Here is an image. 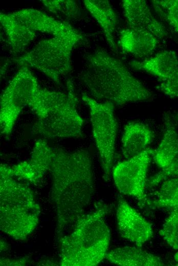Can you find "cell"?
Masks as SVG:
<instances>
[{
    "mask_svg": "<svg viewBox=\"0 0 178 266\" xmlns=\"http://www.w3.org/2000/svg\"><path fill=\"white\" fill-rule=\"evenodd\" d=\"M41 2L51 12L59 16L71 18L75 17L78 14V5L74 1L43 0L41 1Z\"/></svg>",
    "mask_w": 178,
    "mask_h": 266,
    "instance_id": "cell-24",
    "label": "cell"
},
{
    "mask_svg": "<svg viewBox=\"0 0 178 266\" xmlns=\"http://www.w3.org/2000/svg\"><path fill=\"white\" fill-rule=\"evenodd\" d=\"M153 154V150L147 148L139 154L119 163L113 170V179L118 190L135 197L142 206L146 203V178Z\"/></svg>",
    "mask_w": 178,
    "mask_h": 266,
    "instance_id": "cell-9",
    "label": "cell"
},
{
    "mask_svg": "<svg viewBox=\"0 0 178 266\" xmlns=\"http://www.w3.org/2000/svg\"><path fill=\"white\" fill-rule=\"evenodd\" d=\"M0 173L1 230L24 240L38 224L40 207L32 190L14 179L10 166L1 164Z\"/></svg>",
    "mask_w": 178,
    "mask_h": 266,
    "instance_id": "cell-4",
    "label": "cell"
},
{
    "mask_svg": "<svg viewBox=\"0 0 178 266\" xmlns=\"http://www.w3.org/2000/svg\"><path fill=\"white\" fill-rule=\"evenodd\" d=\"M156 12L178 33V0L152 1Z\"/></svg>",
    "mask_w": 178,
    "mask_h": 266,
    "instance_id": "cell-22",
    "label": "cell"
},
{
    "mask_svg": "<svg viewBox=\"0 0 178 266\" xmlns=\"http://www.w3.org/2000/svg\"><path fill=\"white\" fill-rule=\"evenodd\" d=\"M164 129L162 140L153 158L157 165L164 169L168 167L178 150V132L174 120L169 115L164 118Z\"/></svg>",
    "mask_w": 178,
    "mask_h": 266,
    "instance_id": "cell-20",
    "label": "cell"
},
{
    "mask_svg": "<svg viewBox=\"0 0 178 266\" xmlns=\"http://www.w3.org/2000/svg\"><path fill=\"white\" fill-rule=\"evenodd\" d=\"M122 4L129 28L147 31L158 39L167 35L164 26L154 17L145 1L123 0Z\"/></svg>",
    "mask_w": 178,
    "mask_h": 266,
    "instance_id": "cell-12",
    "label": "cell"
},
{
    "mask_svg": "<svg viewBox=\"0 0 178 266\" xmlns=\"http://www.w3.org/2000/svg\"><path fill=\"white\" fill-rule=\"evenodd\" d=\"M129 64L135 70L145 71L164 81L177 71L178 56L173 51L165 50L142 61H131Z\"/></svg>",
    "mask_w": 178,
    "mask_h": 266,
    "instance_id": "cell-14",
    "label": "cell"
},
{
    "mask_svg": "<svg viewBox=\"0 0 178 266\" xmlns=\"http://www.w3.org/2000/svg\"><path fill=\"white\" fill-rule=\"evenodd\" d=\"M0 20L14 54L22 52L36 37L35 32L18 21L12 13L1 12Z\"/></svg>",
    "mask_w": 178,
    "mask_h": 266,
    "instance_id": "cell-19",
    "label": "cell"
},
{
    "mask_svg": "<svg viewBox=\"0 0 178 266\" xmlns=\"http://www.w3.org/2000/svg\"><path fill=\"white\" fill-rule=\"evenodd\" d=\"M81 80L96 100L123 105L152 97V92L119 59L102 49L87 55Z\"/></svg>",
    "mask_w": 178,
    "mask_h": 266,
    "instance_id": "cell-2",
    "label": "cell"
},
{
    "mask_svg": "<svg viewBox=\"0 0 178 266\" xmlns=\"http://www.w3.org/2000/svg\"><path fill=\"white\" fill-rule=\"evenodd\" d=\"M159 88L168 97H178V70L170 78L163 81Z\"/></svg>",
    "mask_w": 178,
    "mask_h": 266,
    "instance_id": "cell-26",
    "label": "cell"
},
{
    "mask_svg": "<svg viewBox=\"0 0 178 266\" xmlns=\"http://www.w3.org/2000/svg\"><path fill=\"white\" fill-rule=\"evenodd\" d=\"M174 258L176 262V265H178V252L175 254Z\"/></svg>",
    "mask_w": 178,
    "mask_h": 266,
    "instance_id": "cell-29",
    "label": "cell"
},
{
    "mask_svg": "<svg viewBox=\"0 0 178 266\" xmlns=\"http://www.w3.org/2000/svg\"><path fill=\"white\" fill-rule=\"evenodd\" d=\"M160 234L172 249H178V209L171 210Z\"/></svg>",
    "mask_w": 178,
    "mask_h": 266,
    "instance_id": "cell-23",
    "label": "cell"
},
{
    "mask_svg": "<svg viewBox=\"0 0 178 266\" xmlns=\"http://www.w3.org/2000/svg\"><path fill=\"white\" fill-rule=\"evenodd\" d=\"M83 39V36L74 29L65 34L41 40L14 61L21 66L36 69L58 84L60 78L72 69L73 49Z\"/></svg>",
    "mask_w": 178,
    "mask_h": 266,
    "instance_id": "cell-5",
    "label": "cell"
},
{
    "mask_svg": "<svg viewBox=\"0 0 178 266\" xmlns=\"http://www.w3.org/2000/svg\"><path fill=\"white\" fill-rule=\"evenodd\" d=\"M151 205L154 208L159 209L170 210L178 209V178L165 180Z\"/></svg>",
    "mask_w": 178,
    "mask_h": 266,
    "instance_id": "cell-21",
    "label": "cell"
},
{
    "mask_svg": "<svg viewBox=\"0 0 178 266\" xmlns=\"http://www.w3.org/2000/svg\"><path fill=\"white\" fill-rule=\"evenodd\" d=\"M39 86L28 68L21 66L1 97L0 128L3 136L9 137L20 112L29 106Z\"/></svg>",
    "mask_w": 178,
    "mask_h": 266,
    "instance_id": "cell-8",
    "label": "cell"
},
{
    "mask_svg": "<svg viewBox=\"0 0 178 266\" xmlns=\"http://www.w3.org/2000/svg\"><path fill=\"white\" fill-rule=\"evenodd\" d=\"M8 248L7 243L6 241L3 240V239L1 240V251L3 252L6 251Z\"/></svg>",
    "mask_w": 178,
    "mask_h": 266,
    "instance_id": "cell-28",
    "label": "cell"
},
{
    "mask_svg": "<svg viewBox=\"0 0 178 266\" xmlns=\"http://www.w3.org/2000/svg\"><path fill=\"white\" fill-rule=\"evenodd\" d=\"M28 257H24L17 259L1 258V265H26L30 262Z\"/></svg>",
    "mask_w": 178,
    "mask_h": 266,
    "instance_id": "cell-27",
    "label": "cell"
},
{
    "mask_svg": "<svg viewBox=\"0 0 178 266\" xmlns=\"http://www.w3.org/2000/svg\"><path fill=\"white\" fill-rule=\"evenodd\" d=\"M53 149L44 140H37L34 146L30 160L11 166L14 177L36 185L49 171Z\"/></svg>",
    "mask_w": 178,
    "mask_h": 266,
    "instance_id": "cell-11",
    "label": "cell"
},
{
    "mask_svg": "<svg viewBox=\"0 0 178 266\" xmlns=\"http://www.w3.org/2000/svg\"><path fill=\"white\" fill-rule=\"evenodd\" d=\"M158 42V38L147 31L129 28L120 33L119 44L122 49L138 57L152 54Z\"/></svg>",
    "mask_w": 178,
    "mask_h": 266,
    "instance_id": "cell-15",
    "label": "cell"
},
{
    "mask_svg": "<svg viewBox=\"0 0 178 266\" xmlns=\"http://www.w3.org/2000/svg\"><path fill=\"white\" fill-rule=\"evenodd\" d=\"M154 138L151 130L142 123L128 122L125 126L122 138V151L128 159L134 157L145 149Z\"/></svg>",
    "mask_w": 178,
    "mask_h": 266,
    "instance_id": "cell-17",
    "label": "cell"
},
{
    "mask_svg": "<svg viewBox=\"0 0 178 266\" xmlns=\"http://www.w3.org/2000/svg\"><path fill=\"white\" fill-rule=\"evenodd\" d=\"M174 119H175L176 120L178 121V114L174 117Z\"/></svg>",
    "mask_w": 178,
    "mask_h": 266,
    "instance_id": "cell-30",
    "label": "cell"
},
{
    "mask_svg": "<svg viewBox=\"0 0 178 266\" xmlns=\"http://www.w3.org/2000/svg\"><path fill=\"white\" fill-rule=\"evenodd\" d=\"M12 13L18 21L30 29L51 34L54 37L75 29L68 23L56 19L36 9H23Z\"/></svg>",
    "mask_w": 178,
    "mask_h": 266,
    "instance_id": "cell-13",
    "label": "cell"
},
{
    "mask_svg": "<svg viewBox=\"0 0 178 266\" xmlns=\"http://www.w3.org/2000/svg\"><path fill=\"white\" fill-rule=\"evenodd\" d=\"M119 231L124 238L141 247L152 236L151 225L128 203L119 199L117 209Z\"/></svg>",
    "mask_w": 178,
    "mask_h": 266,
    "instance_id": "cell-10",
    "label": "cell"
},
{
    "mask_svg": "<svg viewBox=\"0 0 178 266\" xmlns=\"http://www.w3.org/2000/svg\"><path fill=\"white\" fill-rule=\"evenodd\" d=\"M105 258L112 263L122 266L164 265L159 257L134 247H123L113 249L107 252Z\"/></svg>",
    "mask_w": 178,
    "mask_h": 266,
    "instance_id": "cell-18",
    "label": "cell"
},
{
    "mask_svg": "<svg viewBox=\"0 0 178 266\" xmlns=\"http://www.w3.org/2000/svg\"><path fill=\"white\" fill-rule=\"evenodd\" d=\"M83 4L91 15L102 29L110 48L117 51L115 32L118 23L117 16L107 0H84Z\"/></svg>",
    "mask_w": 178,
    "mask_h": 266,
    "instance_id": "cell-16",
    "label": "cell"
},
{
    "mask_svg": "<svg viewBox=\"0 0 178 266\" xmlns=\"http://www.w3.org/2000/svg\"><path fill=\"white\" fill-rule=\"evenodd\" d=\"M73 84L69 81L66 92L46 114L37 119L31 133L48 139L77 138L81 136L83 120L77 109Z\"/></svg>",
    "mask_w": 178,
    "mask_h": 266,
    "instance_id": "cell-6",
    "label": "cell"
},
{
    "mask_svg": "<svg viewBox=\"0 0 178 266\" xmlns=\"http://www.w3.org/2000/svg\"><path fill=\"white\" fill-rule=\"evenodd\" d=\"M53 149L49 171L51 198L56 213L58 240L83 216L95 191L92 161L86 149Z\"/></svg>",
    "mask_w": 178,
    "mask_h": 266,
    "instance_id": "cell-1",
    "label": "cell"
},
{
    "mask_svg": "<svg viewBox=\"0 0 178 266\" xmlns=\"http://www.w3.org/2000/svg\"><path fill=\"white\" fill-rule=\"evenodd\" d=\"M171 176L178 177V150L167 167L161 169L148 181L146 186L151 187L158 185Z\"/></svg>",
    "mask_w": 178,
    "mask_h": 266,
    "instance_id": "cell-25",
    "label": "cell"
},
{
    "mask_svg": "<svg viewBox=\"0 0 178 266\" xmlns=\"http://www.w3.org/2000/svg\"><path fill=\"white\" fill-rule=\"evenodd\" d=\"M108 211L107 206L98 203L93 211L78 220L71 233L57 240L60 265L95 266L105 258L110 239L104 219Z\"/></svg>",
    "mask_w": 178,
    "mask_h": 266,
    "instance_id": "cell-3",
    "label": "cell"
},
{
    "mask_svg": "<svg viewBox=\"0 0 178 266\" xmlns=\"http://www.w3.org/2000/svg\"><path fill=\"white\" fill-rule=\"evenodd\" d=\"M83 101L89 108L94 140L99 154L103 179L109 180L113 170L118 124L114 104L100 102L85 93Z\"/></svg>",
    "mask_w": 178,
    "mask_h": 266,
    "instance_id": "cell-7",
    "label": "cell"
}]
</instances>
